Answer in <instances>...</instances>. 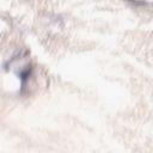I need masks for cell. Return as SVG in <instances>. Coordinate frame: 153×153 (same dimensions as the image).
Here are the masks:
<instances>
[{
    "label": "cell",
    "mask_w": 153,
    "mask_h": 153,
    "mask_svg": "<svg viewBox=\"0 0 153 153\" xmlns=\"http://www.w3.org/2000/svg\"><path fill=\"white\" fill-rule=\"evenodd\" d=\"M133 2H136V4H149L152 0H130Z\"/></svg>",
    "instance_id": "1"
}]
</instances>
